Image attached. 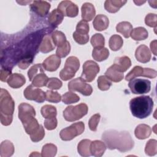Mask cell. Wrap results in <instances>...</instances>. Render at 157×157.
<instances>
[{"label": "cell", "mask_w": 157, "mask_h": 157, "mask_svg": "<svg viewBox=\"0 0 157 157\" xmlns=\"http://www.w3.org/2000/svg\"><path fill=\"white\" fill-rule=\"evenodd\" d=\"M102 139L108 148L110 150L117 149L121 152L129 151L134 145V140L127 131L108 130L102 134Z\"/></svg>", "instance_id": "1"}, {"label": "cell", "mask_w": 157, "mask_h": 157, "mask_svg": "<svg viewBox=\"0 0 157 157\" xmlns=\"http://www.w3.org/2000/svg\"><path fill=\"white\" fill-rule=\"evenodd\" d=\"M35 116L36 111L30 104L23 102L18 105V118L21 121L26 132L29 136L35 133L40 126Z\"/></svg>", "instance_id": "2"}, {"label": "cell", "mask_w": 157, "mask_h": 157, "mask_svg": "<svg viewBox=\"0 0 157 157\" xmlns=\"http://www.w3.org/2000/svg\"><path fill=\"white\" fill-rule=\"evenodd\" d=\"M153 107V101L149 96H141L132 98L129 102L132 115L140 119L148 117Z\"/></svg>", "instance_id": "3"}, {"label": "cell", "mask_w": 157, "mask_h": 157, "mask_svg": "<svg viewBox=\"0 0 157 157\" xmlns=\"http://www.w3.org/2000/svg\"><path fill=\"white\" fill-rule=\"evenodd\" d=\"M15 102L9 93L1 88L0 93V118L2 125L9 126L13 120Z\"/></svg>", "instance_id": "4"}, {"label": "cell", "mask_w": 157, "mask_h": 157, "mask_svg": "<svg viewBox=\"0 0 157 157\" xmlns=\"http://www.w3.org/2000/svg\"><path fill=\"white\" fill-rule=\"evenodd\" d=\"M88 110V106L85 103H81L77 105H69L63 111V117L66 121L72 122L86 115Z\"/></svg>", "instance_id": "5"}, {"label": "cell", "mask_w": 157, "mask_h": 157, "mask_svg": "<svg viewBox=\"0 0 157 157\" xmlns=\"http://www.w3.org/2000/svg\"><path fill=\"white\" fill-rule=\"evenodd\" d=\"M79 67L80 61L75 56H69L65 62L64 68L59 72L60 78L64 81L71 79L75 76Z\"/></svg>", "instance_id": "6"}, {"label": "cell", "mask_w": 157, "mask_h": 157, "mask_svg": "<svg viewBox=\"0 0 157 157\" xmlns=\"http://www.w3.org/2000/svg\"><path fill=\"white\" fill-rule=\"evenodd\" d=\"M85 130V124L82 121L72 124L71 126L63 129L59 133V136L63 140L68 141L80 135Z\"/></svg>", "instance_id": "7"}, {"label": "cell", "mask_w": 157, "mask_h": 157, "mask_svg": "<svg viewBox=\"0 0 157 157\" xmlns=\"http://www.w3.org/2000/svg\"><path fill=\"white\" fill-rule=\"evenodd\" d=\"M128 86L134 94H145L150 91L151 82L147 79L134 78L130 80Z\"/></svg>", "instance_id": "8"}, {"label": "cell", "mask_w": 157, "mask_h": 157, "mask_svg": "<svg viewBox=\"0 0 157 157\" xmlns=\"http://www.w3.org/2000/svg\"><path fill=\"white\" fill-rule=\"evenodd\" d=\"M99 70V66L96 62L92 60H88L83 65L81 78L85 82H91L95 78Z\"/></svg>", "instance_id": "9"}, {"label": "cell", "mask_w": 157, "mask_h": 157, "mask_svg": "<svg viewBox=\"0 0 157 157\" xmlns=\"http://www.w3.org/2000/svg\"><path fill=\"white\" fill-rule=\"evenodd\" d=\"M68 89L71 91H78L86 96L91 95L93 92L91 86L86 83L81 77L70 81L68 83Z\"/></svg>", "instance_id": "10"}, {"label": "cell", "mask_w": 157, "mask_h": 157, "mask_svg": "<svg viewBox=\"0 0 157 157\" xmlns=\"http://www.w3.org/2000/svg\"><path fill=\"white\" fill-rule=\"evenodd\" d=\"M157 72L155 70L150 68H143L141 66H136L126 75V80H131L136 77L142 76L150 78H154L156 77Z\"/></svg>", "instance_id": "11"}, {"label": "cell", "mask_w": 157, "mask_h": 157, "mask_svg": "<svg viewBox=\"0 0 157 157\" xmlns=\"http://www.w3.org/2000/svg\"><path fill=\"white\" fill-rule=\"evenodd\" d=\"M24 96L26 99L42 103L46 100V94L41 89L37 88L33 85L28 86L24 90Z\"/></svg>", "instance_id": "12"}, {"label": "cell", "mask_w": 157, "mask_h": 157, "mask_svg": "<svg viewBox=\"0 0 157 157\" xmlns=\"http://www.w3.org/2000/svg\"><path fill=\"white\" fill-rule=\"evenodd\" d=\"M58 9L64 16L69 17H75L78 13V6L71 1H63L58 6Z\"/></svg>", "instance_id": "13"}, {"label": "cell", "mask_w": 157, "mask_h": 157, "mask_svg": "<svg viewBox=\"0 0 157 157\" xmlns=\"http://www.w3.org/2000/svg\"><path fill=\"white\" fill-rule=\"evenodd\" d=\"M50 7V3L44 1H34L30 4L31 10L42 17L48 14Z\"/></svg>", "instance_id": "14"}, {"label": "cell", "mask_w": 157, "mask_h": 157, "mask_svg": "<svg viewBox=\"0 0 157 157\" xmlns=\"http://www.w3.org/2000/svg\"><path fill=\"white\" fill-rule=\"evenodd\" d=\"M61 64V59L56 55H52L47 58L42 63V66L45 70L53 72L58 69Z\"/></svg>", "instance_id": "15"}, {"label": "cell", "mask_w": 157, "mask_h": 157, "mask_svg": "<svg viewBox=\"0 0 157 157\" xmlns=\"http://www.w3.org/2000/svg\"><path fill=\"white\" fill-rule=\"evenodd\" d=\"M135 56L138 61L142 63H146L150 60L151 55L147 46L140 45L136 50Z\"/></svg>", "instance_id": "16"}, {"label": "cell", "mask_w": 157, "mask_h": 157, "mask_svg": "<svg viewBox=\"0 0 157 157\" xmlns=\"http://www.w3.org/2000/svg\"><path fill=\"white\" fill-rule=\"evenodd\" d=\"M105 75L113 82H119L124 77L123 72H121L115 64L112 65L107 69Z\"/></svg>", "instance_id": "17"}, {"label": "cell", "mask_w": 157, "mask_h": 157, "mask_svg": "<svg viewBox=\"0 0 157 157\" xmlns=\"http://www.w3.org/2000/svg\"><path fill=\"white\" fill-rule=\"evenodd\" d=\"M8 85L13 88L21 87L26 82L25 77L21 74H11L7 80Z\"/></svg>", "instance_id": "18"}, {"label": "cell", "mask_w": 157, "mask_h": 157, "mask_svg": "<svg viewBox=\"0 0 157 157\" xmlns=\"http://www.w3.org/2000/svg\"><path fill=\"white\" fill-rule=\"evenodd\" d=\"M106 147L104 142L98 140H94L90 144V153L94 156H102L106 150Z\"/></svg>", "instance_id": "19"}, {"label": "cell", "mask_w": 157, "mask_h": 157, "mask_svg": "<svg viewBox=\"0 0 157 157\" xmlns=\"http://www.w3.org/2000/svg\"><path fill=\"white\" fill-rule=\"evenodd\" d=\"M82 18L85 21H91L96 14V10L94 6L90 2L84 3L81 8Z\"/></svg>", "instance_id": "20"}, {"label": "cell", "mask_w": 157, "mask_h": 157, "mask_svg": "<svg viewBox=\"0 0 157 157\" xmlns=\"http://www.w3.org/2000/svg\"><path fill=\"white\" fill-rule=\"evenodd\" d=\"M55 48V45L53 41L52 35L46 34L39 45V50L43 53H47L54 50Z\"/></svg>", "instance_id": "21"}, {"label": "cell", "mask_w": 157, "mask_h": 157, "mask_svg": "<svg viewBox=\"0 0 157 157\" xmlns=\"http://www.w3.org/2000/svg\"><path fill=\"white\" fill-rule=\"evenodd\" d=\"M109 20L108 17L102 14L98 15L93 22L94 28L98 31L106 29L109 26Z\"/></svg>", "instance_id": "22"}, {"label": "cell", "mask_w": 157, "mask_h": 157, "mask_svg": "<svg viewBox=\"0 0 157 157\" xmlns=\"http://www.w3.org/2000/svg\"><path fill=\"white\" fill-rule=\"evenodd\" d=\"M126 1L121 0H107L104 2V8L110 13H116L126 3Z\"/></svg>", "instance_id": "23"}, {"label": "cell", "mask_w": 157, "mask_h": 157, "mask_svg": "<svg viewBox=\"0 0 157 157\" xmlns=\"http://www.w3.org/2000/svg\"><path fill=\"white\" fill-rule=\"evenodd\" d=\"M151 133V128L145 124H139L135 129L134 134L139 139H145L150 137Z\"/></svg>", "instance_id": "24"}, {"label": "cell", "mask_w": 157, "mask_h": 157, "mask_svg": "<svg viewBox=\"0 0 157 157\" xmlns=\"http://www.w3.org/2000/svg\"><path fill=\"white\" fill-rule=\"evenodd\" d=\"M113 64H115L121 72H124L131 67V61L129 57L123 56L116 58L114 60Z\"/></svg>", "instance_id": "25"}, {"label": "cell", "mask_w": 157, "mask_h": 157, "mask_svg": "<svg viewBox=\"0 0 157 157\" xmlns=\"http://www.w3.org/2000/svg\"><path fill=\"white\" fill-rule=\"evenodd\" d=\"M64 18L63 14L58 9H54L48 15V21L54 27H56L63 21Z\"/></svg>", "instance_id": "26"}, {"label": "cell", "mask_w": 157, "mask_h": 157, "mask_svg": "<svg viewBox=\"0 0 157 157\" xmlns=\"http://www.w3.org/2000/svg\"><path fill=\"white\" fill-rule=\"evenodd\" d=\"M14 146L13 144L7 140L1 142L0 146V155L1 157H9L14 153Z\"/></svg>", "instance_id": "27"}, {"label": "cell", "mask_w": 157, "mask_h": 157, "mask_svg": "<svg viewBox=\"0 0 157 157\" xmlns=\"http://www.w3.org/2000/svg\"><path fill=\"white\" fill-rule=\"evenodd\" d=\"M109 56V51L105 47L94 48L92 52V56L93 59L99 62L107 59Z\"/></svg>", "instance_id": "28"}, {"label": "cell", "mask_w": 157, "mask_h": 157, "mask_svg": "<svg viewBox=\"0 0 157 157\" xmlns=\"http://www.w3.org/2000/svg\"><path fill=\"white\" fill-rule=\"evenodd\" d=\"M116 30L121 33L125 38L129 37L132 30V25L128 21H121L116 26Z\"/></svg>", "instance_id": "29"}, {"label": "cell", "mask_w": 157, "mask_h": 157, "mask_svg": "<svg viewBox=\"0 0 157 157\" xmlns=\"http://www.w3.org/2000/svg\"><path fill=\"white\" fill-rule=\"evenodd\" d=\"M91 141L88 139L82 140L78 144L77 151L82 156H90L91 155L90 153V144Z\"/></svg>", "instance_id": "30"}, {"label": "cell", "mask_w": 157, "mask_h": 157, "mask_svg": "<svg viewBox=\"0 0 157 157\" xmlns=\"http://www.w3.org/2000/svg\"><path fill=\"white\" fill-rule=\"evenodd\" d=\"M134 40H143L148 37V33L147 30L143 27H137L132 29L130 35Z\"/></svg>", "instance_id": "31"}, {"label": "cell", "mask_w": 157, "mask_h": 157, "mask_svg": "<svg viewBox=\"0 0 157 157\" xmlns=\"http://www.w3.org/2000/svg\"><path fill=\"white\" fill-rule=\"evenodd\" d=\"M48 78L44 71L39 72L32 80V85L36 87H42L47 85Z\"/></svg>", "instance_id": "32"}, {"label": "cell", "mask_w": 157, "mask_h": 157, "mask_svg": "<svg viewBox=\"0 0 157 157\" xmlns=\"http://www.w3.org/2000/svg\"><path fill=\"white\" fill-rule=\"evenodd\" d=\"M123 44V40L121 37L117 34H114L110 37L109 40V45L110 48L113 51L120 50Z\"/></svg>", "instance_id": "33"}, {"label": "cell", "mask_w": 157, "mask_h": 157, "mask_svg": "<svg viewBox=\"0 0 157 157\" xmlns=\"http://www.w3.org/2000/svg\"><path fill=\"white\" fill-rule=\"evenodd\" d=\"M57 152V147L53 144H47L44 145L42 149L41 156L44 157H53Z\"/></svg>", "instance_id": "34"}, {"label": "cell", "mask_w": 157, "mask_h": 157, "mask_svg": "<svg viewBox=\"0 0 157 157\" xmlns=\"http://www.w3.org/2000/svg\"><path fill=\"white\" fill-rule=\"evenodd\" d=\"M40 112L45 118L56 117L57 114L56 109L52 105H45L42 107Z\"/></svg>", "instance_id": "35"}, {"label": "cell", "mask_w": 157, "mask_h": 157, "mask_svg": "<svg viewBox=\"0 0 157 157\" xmlns=\"http://www.w3.org/2000/svg\"><path fill=\"white\" fill-rule=\"evenodd\" d=\"M51 35L55 46L58 47L62 46L67 41L64 34L61 31H55Z\"/></svg>", "instance_id": "36"}, {"label": "cell", "mask_w": 157, "mask_h": 157, "mask_svg": "<svg viewBox=\"0 0 157 157\" xmlns=\"http://www.w3.org/2000/svg\"><path fill=\"white\" fill-rule=\"evenodd\" d=\"M62 101L66 104H71L77 102L80 100L79 96L72 91H68L64 93L61 98Z\"/></svg>", "instance_id": "37"}, {"label": "cell", "mask_w": 157, "mask_h": 157, "mask_svg": "<svg viewBox=\"0 0 157 157\" xmlns=\"http://www.w3.org/2000/svg\"><path fill=\"white\" fill-rule=\"evenodd\" d=\"M98 88L102 91L108 90L112 85V81L105 75H101L98 78Z\"/></svg>", "instance_id": "38"}, {"label": "cell", "mask_w": 157, "mask_h": 157, "mask_svg": "<svg viewBox=\"0 0 157 157\" xmlns=\"http://www.w3.org/2000/svg\"><path fill=\"white\" fill-rule=\"evenodd\" d=\"M145 154L148 156H154L157 152V141L155 139H150L146 144L145 148Z\"/></svg>", "instance_id": "39"}, {"label": "cell", "mask_w": 157, "mask_h": 157, "mask_svg": "<svg viewBox=\"0 0 157 157\" xmlns=\"http://www.w3.org/2000/svg\"><path fill=\"white\" fill-rule=\"evenodd\" d=\"M90 42L94 48L104 47L105 44L104 37L101 34L96 33L91 37Z\"/></svg>", "instance_id": "40"}, {"label": "cell", "mask_w": 157, "mask_h": 157, "mask_svg": "<svg viewBox=\"0 0 157 157\" xmlns=\"http://www.w3.org/2000/svg\"><path fill=\"white\" fill-rule=\"evenodd\" d=\"M71 51V45L68 41H66L62 46L58 47L56 51V54L59 58H64Z\"/></svg>", "instance_id": "41"}, {"label": "cell", "mask_w": 157, "mask_h": 157, "mask_svg": "<svg viewBox=\"0 0 157 157\" xmlns=\"http://www.w3.org/2000/svg\"><path fill=\"white\" fill-rule=\"evenodd\" d=\"M45 94L46 101H47L48 102L58 103L61 100V96L57 91L48 90L46 91Z\"/></svg>", "instance_id": "42"}, {"label": "cell", "mask_w": 157, "mask_h": 157, "mask_svg": "<svg viewBox=\"0 0 157 157\" xmlns=\"http://www.w3.org/2000/svg\"><path fill=\"white\" fill-rule=\"evenodd\" d=\"M46 86L50 90H58L62 86V82L56 77H52L48 78Z\"/></svg>", "instance_id": "43"}, {"label": "cell", "mask_w": 157, "mask_h": 157, "mask_svg": "<svg viewBox=\"0 0 157 157\" xmlns=\"http://www.w3.org/2000/svg\"><path fill=\"white\" fill-rule=\"evenodd\" d=\"M44 71L42 64H36L33 65L28 71V76L29 77V79L30 81L32 82L33 79L35 77L36 74H37L39 72Z\"/></svg>", "instance_id": "44"}, {"label": "cell", "mask_w": 157, "mask_h": 157, "mask_svg": "<svg viewBox=\"0 0 157 157\" xmlns=\"http://www.w3.org/2000/svg\"><path fill=\"white\" fill-rule=\"evenodd\" d=\"M73 38L75 41L80 45L86 44L89 40V35L88 34H83L78 33L75 31L73 33Z\"/></svg>", "instance_id": "45"}, {"label": "cell", "mask_w": 157, "mask_h": 157, "mask_svg": "<svg viewBox=\"0 0 157 157\" xmlns=\"http://www.w3.org/2000/svg\"><path fill=\"white\" fill-rule=\"evenodd\" d=\"M33 59V55H27L25 56L23 58H21L18 63V66L21 69H26L32 63Z\"/></svg>", "instance_id": "46"}, {"label": "cell", "mask_w": 157, "mask_h": 157, "mask_svg": "<svg viewBox=\"0 0 157 157\" xmlns=\"http://www.w3.org/2000/svg\"><path fill=\"white\" fill-rule=\"evenodd\" d=\"M90 27L88 23L84 20L79 21L76 26V32L83 34H88Z\"/></svg>", "instance_id": "47"}, {"label": "cell", "mask_w": 157, "mask_h": 157, "mask_svg": "<svg viewBox=\"0 0 157 157\" xmlns=\"http://www.w3.org/2000/svg\"><path fill=\"white\" fill-rule=\"evenodd\" d=\"M100 118L101 116L99 113H96L91 116L88 121V126L90 130L92 131H96L97 130V127L99 122Z\"/></svg>", "instance_id": "48"}, {"label": "cell", "mask_w": 157, "mask_h": 157, "mask_svg": "<svg viewBox=\"0 0 157 157\" xmlns=\"http://www.w3.org/2000/svg\"><path fill=\"white\" fill-rule=\"evenodd\" d=\"M45 136V131L43 126L40 124L39 129L33 134L30 135V138L31 140L34 142H37L43 139Z\"/></svg>", "instance_id": "49"}, {"label": "cell", "mask_w": 157, "mask_h": 157, "mask_svg": "<svg viewBox=\"0 0 157 157\" xmlns=\"http://www.w3.org/2000/svg\"><path fill=\"white\" fill-rule=\"evenodd\" d=\"M156 22H157V15L155 13H148L146 15L145 18V24L150 26L153 27L155 29L156 27Z\"/></svg>", "instance_id": "50"}, {"label": "cell", "mask_w": 157, "mask_h": 157, "mask_svg": "<svg viewBox=\"0 0 157 157\" xmlns=\"http://www.w3.org/2000/svg\"><path fill=\"white\" fill-rule=\"evenodd\" d=\"M58 121L56 117L45 118L44 121V126L47 130L55 129L57 126Z\"/></svg>", "instance_id": "51"}, {"label": "cell", "mask_w": 157, "mask_h": 157, "mask_svg": "<svg viewBox=\"0 0 157 157\" xmlns=\"http://www.w3.org/2000/svg\"><path fill=\"white\" fill-rule=\"evenodd\" d=\"M10 74L11 69H9V68L2 67L1 69V80L2 82H7V80Z\"/></svg>", "instance_id": "52"}, {"label": "cell", "mask_w": 157, "mask_h": 157, "mask_svg": "<svg viewBox=\"0 0 157 157\" xmlns=\"http://www.w3.org/2000/svg\"><path fill=\"white\" fill-rule=\"evenodd\" d=\"M150 48L155 55H156V40H154L150 43Z\"/></svg>", "instance_id": "53"}, {"label": "cell", "mask_w": 157, "mask_h": 157, "mask_svg": "<svg viewBox=\"0 0 157 157\" xmlns=\"http://www.w3.org/2000/svg\"><path fill=\"white\" fill-rule=\"evenodd\" d=\"M134 3H136L137 6H140V5H142V4H144V3H145V1H134Z\"/></svg>", "instance_id": "54"}]
</instances>
